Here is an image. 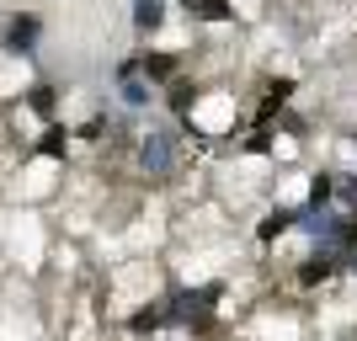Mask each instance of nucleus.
<instances>
[{
	"label": "nucleus",
	"instance_id": "nucleus-1",
	"mask_svg": "<svg viewBox=\"0 0 357 341\" xmlns=\"http://www.w3.org/2000/svg\"><path fill=\"white\" fill-rule=\"evenodd\" d=\"M134 171L144 181H155V187L176 176L181 171V134L176 128H155V123H149L144 134L134 139Z\"/></svg>",
	"mask_w": 357,
	"mask_h": 341
},
{
	"label": "nucleus",
	"instance_id": "nucleus-2",
	"mask_svg": "<svg viewBox=\"0 0 357 341\" xmlns=\"http://www.w3.org/2000/svg\"><path fill=\"white\" fill-rule=\"evenodd\" d=\"M38 38H43V16L38 11H11L6 16V32H0V54H11V59L27 64L38 54Z\"/></svg>",
	"mask_w": 357,
	"mask_h": 341
},
{
	"label": "nucleus",
	"instance_id": "nucleus-3",
	"mask_svg": "<svg viewBox=\"0 0 357 341\" xmlns=\"http://www.w3.org/2000/svg\"><path fill=\"white\" fill-rule=\"evenodd\" d=\"M203 96H208V86H203L197 75H187V70H181L176 80H171V86L160 91V102L171 107V118H176V123H181V118H192V112H197V102H203Z\"/></svg>",
	"mask_w": 357,
	"mask_h": 341
},
{
	"label": "nucleus",
	"instance_id": "nucleus-4",
	"mask_svg": "<svg viewBox=\"0 0 357 341\" xmlns=\"http://www.w3.org/2000/svg\"><path fill=\"white\" fill-rule=\"evenodd\" d=\"M187 64V54H171V48H139V75L149 86H171Z\"/></svg>",
	"mask_w": 357,
	"mask_h": 341
},
{
	"label": "nucleus",
	"instance_id": "nucleus-5",
	"mask_svg": "<svg viewBox=\"0 0 357 341\" xmlns=\"http://www.w3.org/2000/svg\"><path fill=\"white\" fill-rule=\"evenodd\" d=\"M176 6L187 22H203V27H235L240 22L235 0H176Z\"/></svg>",
	"mask_w": 357,
	"mask_h": 341
},
{
	"label": "nucleus",
	"instance_id": "nucleus-6",
	"mask_svg": "<svg viewBox=\"0 0 357 341\" xmlns=\"http://www.w3.org/2000/svg\"><path fill=\"white\" fill-rule=\"evenodd\" d=\"M59 102H64V91L54 86V80H27V86H22V107H27L32 118H43V123H54Z\"/></svg>",
	"mask_w": 357,
	"mask_h": 341
},
{
	"label": "nucleus",
	"instance_id": "nucleus-7",
	"mask_svg": "<svg viewBox=\"0 0 357 341\" xmlns=\"http://www.w3.org/2000/svg\"><path fill=\"white\" fill-rule=\"evenodd\" d=\"M70 144H75V134L54 118V123H43V134L32 139V155H43V160H59V165H64V160H70Z\"/></svg>",
	"mask_w": 357,
	"mask_h": 341
},
{
	"label": "nucleus",
	"instance_id": "nucleus-8",
	"mask_svg": "<svg viewBox=\"0 0 357 341\" xmlns=\"http://www.w3.org/2000/svg\"><path fill=\"white\" fill-rule=\"evenodd\" d=\"M112 86H118V102L128 112H149V107L160 102V86H149L144 75H128V80H112Z\"/></svg>",
	"mask_w": 357,
	"mask_h": 341
},
{
	"label": "nucleus",
	"instance_id": "nucleus-9",
	"mask_svg": "<svg viewBox=\"0 0 357 341\" xmlns=\"http://www.w3.org/2000/svg\"><path fill=\"white\" fill-rule=\"evenodd\" d=\"M165 11H171V0H134V32L139 38H155L165 27Z\"/></svg>",
	"mask_w": 357,
	"mask_h": 341
},
{
	"label": "nucleus",
	"instance_id": "nucleus-10",
	"mask_svg": "<svg viewBox=\"0 0 357 341\" xmlns=\"http://www.w3.org/2000/svg\"><path fill=\"white\" fill-rule=\"evenodd\" d=\"M294 224H298V208H272L267 219L256 224V240H261V245H267V240L288 235V229H294Z\"/></svg>",
	"mask_w": 357,
	"mask_h": 341
}]
</instances>
